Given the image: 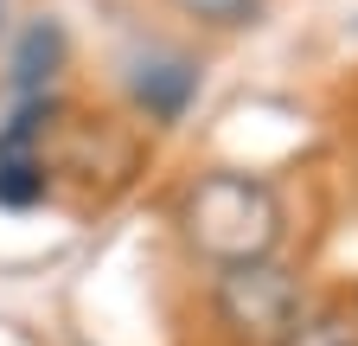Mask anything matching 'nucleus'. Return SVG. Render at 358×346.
Returning <instances> with one entry per match:
<instances>
[{"mask_svg":"<svg viewBox=\"0 0 358 346\" xmlns=\"http://www.w3.org/2000/svg\"><path fill=\"white\" fill-rule=\"evenodd\" d=\"M38 128H45V97H32L7 128H0V205H32V199H45Z\"/></svg>","mask_w":358,"mask_h":346,"instance_id":"nucleus-3","label":"nucleus"},{"mask_svg":"<svg viewBox=\"0 0 358 346\" xmlns=\"http://www.w3.org/2000/svg\"><path fill=\"white\" fill-rule=\"evenodd\" d=\"M58 58H64V32L45 20V26H32L26 39H20V58H13V77H20V90H45L52 83V71H58Z\"/></svg>","mask_w":358,"mask_h":346,"instance_id":"nucleus-5","label":"nucleus"},{"mask_svg":"<svg viewBox=\"0 0 358 346\" xmlns=\"http://www.w3.org/2000/svg\"><path fill=\"white\" fill-rule=\"evenodd\" d=\"M192 90H199V71L186 58H154V64L134 71V103H141L154 122H179L186 103H192Z\"/></svg>","mask_w":358,"mask_h":346,"instance_id":"nucleus-4","label":"nucleus"},{"mask_svg":"<svg viewBox=\"0 0 358 346\" xmlns=\"http://www.w3.org/2000/svg\"><path fill=\"white\" fill-rule=\"evenodd\" d=\"M275 346H358V321L345 308H301V321Z\"/></svg>","mask_w":358,"mask_h":346,"instance_id":"nucleus-6","label":"nucleus"},{"mask_svg":"<svg viewBox=\"0 0 358 346\" xmlns=\"http://www.w3.org/2000/svg\"><path fill=\"white\" fill-rule=\"evenodd\" d=\"M307 308V295H301V276H288L275 256H256V263H231V270H217L211 282V314L217 327L243 340V346H275Z\"/></svg>","mask_w":358,"mask_h":346,"instance_id":"nucleus-2","label":"nucleus"},{"mask_svg":"<svg viewBox=\"0 0 358 346\" xmlns=\"http://www.w3.org/2000/svg\"><path fill=\"white\" fill-rule=\"evenodd\" d=\"M179 225H186V244L205 256V263L231 270V263L275 256L288 212H282V199H275L268 180L237 173V167H211L205 180H192L186 205H179Z\"/></svg>","mask_w":358,"mask_h":346,"instance_id":"nucleus-1","label":"nucleus"},{"mask_svg":"<svg viewBox=\"0 0 358 346\" xmlns=\"http://www.w3.org/2000/svg\"><path fill=\"white\" fill-rule=\"evenodd\" d=\"M0 20H7V0H0Z\"/></svg>","mask_w":358,"mask_h":346,"instance_id":"nucleus-8","label":"nucleus"},{"mask_svg":"<svg viewBox=\"0 0 358 346\" xmlns=\"http://www.w3.org/2000/svg\"><path fill=\"white\" fill-rule=\"evenodd\" d=\"M173 7L199 26H211V32H243L262 20V0H173Z\"/></svg>","mask_w":358,"mask_h":346,"instance_id":"nucleus-7","label":"nucleus"}]
</instances>
